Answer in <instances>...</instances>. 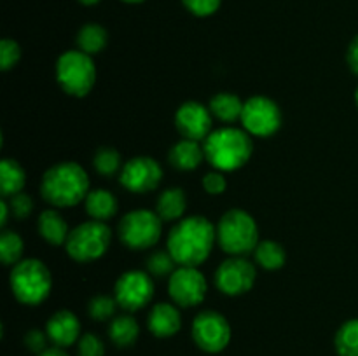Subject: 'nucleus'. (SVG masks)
Here are the masks:
<instances>
[{
	"label": "nucleus",
	"instance_id": "1",
	"mask_svg": "<svg viewBox=\"0 0 358 356\" xmlns=\"http://www.w3.org/2000/svg\"><path fill=\"white\" fill-rule=\"evenodd\" d=\"M217 229L201 215L187 216L175 223L168 236V251L177 265L199 267L212 253Z\"/></svg>",
	"mask_w": 358,
	"mask_h": 356
},
{
	"label": "nucleus",
	"instance_id": "2",
	"mask_svg": "<svg viewBox=\"0 0 358 356\" xmlns=\"http://www.w3.org/2000/svg\"><path fill=\"white\" fill-rule=\"evenodd\" d=\"M41 194L51 206L72 208L90 194V177L79 163H58L42 177Z\"/></svg>",
	"mask_w": 358,
	"mask_h": 356
},
{
	"label": "nucleus",
	"instance_id": "3",
	"mask_svg": "<svg viewBox=\"0 0 358 356\" xmlns=\"http://www.w3.org/2000/svg\"><path fill=\"white\" fill-rule=\"evenodd\" d=\"M205 159L222 173H231L248 163L254 152V143L245 129L220 128L203 142Z\"/></svg>",
	"mask_w": 358,
	"mask_h": 356
},
{
	"label": "nucleus",
	"instance_id": "4",
	"mask_svg": "<svg viewBox=\"0 0 358 356\" xmlns=\"http://www.w3.org/2000/svg\"><path fill=\"white\" fill-rule=\"evenodd\" d=\"M217 243L231 257H245L259 244V227L254 216L245 209L233 208L217 223Z\"/></svg>",
	"mask_w": 358,
	"mask_h": 356
},
{
	"label": "nucleus",
	"instance_id": "5",
	"mask_svg": "<svg viewBox=\"0 0 358 356\" xmlns=\"http://www.w3.org/2000/svg\"><path fill=\"white\" fill-rule=\"evenodd\" d=\"M9 285L17 302L24 306H38L51 293L52 276L48 265L38 258H23L13 265Z\"/></svg>",
	"mask_w": 358,
	"mask_h": 356
},
{
	"label": "nucleus",
	"instance_id": "6",
	"mask_svg": "<svg viewBox=\"0 0 358 356\" xmlns=\"http://www.w3.org/2000/svg\"><path fill=\"white\" fill-rule=\"evenodd\" d=\"M56 80L66 94L84 98L96 82V66L93 58L80 49L65 51L56 61Z\"/></svg>",
	"mask_w": 358,
	"mask_h": 356
},
{
	"label": "nucleus",
	"instance_id": "7",
	"mask_svg": "<svg viewBox=\"0 0 358 356\" xmlns=\"http://www.w3.org/2000/svg\"><path fill=\"white\" fill-rule=\"evenodd\" d=\"M110 241L112 232L107 223L90 220L70 230L65 250L70 258L80 264H87L103 257L110 246Z\"/></svg>",
	"mask_w": 358,
	"mask_h": 356
},
{
	"label": "nucleus",
	"instance_id": "8",
	"mask_svg": "<svg viewBox=\"0 0 358 356\" xmlns=\"http://www.w3.org/2000/svg\"><path fill=\"white\" fill-rule=\"evenodd\" d=\"M163 220L150 209H133L126 213L117 225L119 239L131 250H145L159 241Z\"/></svg>",
	"mask_w": 358,
	"mask_h": 356
},
{
	"label": "nucleus",
	"instance_id": "9",
	"mask_svg": "<svg viewBox=\"0 0 358 356\" xmlns=\"http://www.w3.org/2000/svg\"><path fill=\"white\" fill-rule=\"evenodd\" d=\"M192 341L201 351L215 353L224 351L231 341V325L224 314L217 311H201L192 321Z\"/></svg>",
	"mask_w": 358,
	"mask_h": 356
},
{
	"label": "nucleus",
	"instance_id": "10",
	"mask_svg": "<svg viewBox=\"0 0 358 356\" xmlns=\"http://www.w3.org/2000/svg\"><path fill=\"white\" fill-rule=\"evenodd\" d=\"M241 122L245 131L250 136H266L275 135L282 126V112L280 107L268 96H252L245 101L243 112H241Z\"/></svg>",
	"mask_w": 358,
	"mask_h": 356
},
{
	"label": "nucleus",
	"instance_id": "11",
	"mask_svg": "<svg viewBox=\"0 0 358 356\" xmlns=\"http://www.w3.org/2000/svg\"><path fill=\"white\" fill-rule=\"evenodd\" d=\"M114 297L119 307L129 313L143 309L154 297L152 276L143 271L122 272L115 281Z\"/></svg>",
	"mask_w": 358,
	"mask_h": 356
},
{
	"label": "nucleus",
	"instance_id": "12",
	"mask_svg": "<svg viewBox=\"0 0 358 356\" xmlns=\"http://www.w3.org/2000/svg\"><path fill=\"white\" fill-rule=\"evenodd\" d=\"M255 265L245 257H231L224 260L215 271V286L229 297L243 295L255 285Z\"/></svg>",
	"mask_w": 358,
	"mask_h": 356
},
{
	"label": "nucleus",
	"instance_id": "13",
	"mask_svg": "<svg viewBox=\"0 0 358 356\" xmlns=\"http://www.w3.org/2000/svg\"><path fill=\"white\" fill-rule=\"evenodd\" d=\"M206 278L198 267L180 265L175 269L168 281L171 300L180 307H194L201 304L206 297Z\"/></svg>",
	"mask_w": 358,
	"mask_h": 356
},
{
	"label": "nucleus",
	"instance_id": "14",
	"mask_svg": "<svg viewBox=\"0 0 358 356\" xmlns=\"http://www.w3.org/2000/svg\"><path fill=\"white\" fill-rule=\"evenodd\" d=\"M163 180V168L156 159L147 156H138L122 164L119 173V181L126 191L133 194H147L157 188Z\"/></svg>",
	"mask_w": 358,
	"mask_h": 356
},
{
	"label": "nucleus",
	"instance_id": "15",
	"mask_svg": "<svg viewBox=\"0 0 358 356\" xmlns=\"http://www.w3.org/2000/svg\"><path fill=\"white\" fill-rule=\"evenodd\" d=\"M212 112L199 101H185L175 114V126L184 138L205 142L212 133Z\"/></svg>",
	"mask_w": 358,
	"mask_h": 356
},
{
	"label": "nucleus",
	"instance_id": "16",
	"mask_svg": "<svg viewBox=\"0 0 358 356\" xmlns=\"http://www.w3.org/2000/svg\"><path fill=\"white\" fill-rule=\"evenodd\" d=\"M45 334L56 348H69L80 339V321L69 309L56 311L45 323Z\"/></svg>",
	"mask_w": 358,
	"mask_h": 356
},
{
	"label": "nucleus",
	"instance_id": "17",
	"mask_svg": "<svg viewBox=\"0 0 358 356\" xmlns=\"http://www.w3.org/2000/svg\"><path fill=\"white\" fill-rule=\"evenodd\" d=\"M147 327L152 335L159 339L173 337L182 327V316L173 304L159 302L150 309Z\"/></svg>",
	"mask_w": 358,
	"mask_h": 356
},
{
	"label": "nucleus",
	"instance_id": "18",
	"mask_svg": "<svg viewBox=\"0 0 358 356\" xmlns=\"http://www.w3.org/2000/svg\"><path fill=\"white\" fill-rule=\"evenodd\" d=\"M168 161L175 170L192 171L205 161V149L199 145V142L182 138L170 149Z\"/></svg>",
	"mask_w": 358,
	"mask_h": 356
},
{
	"label": "nucleus",
	"instance_id": "19",
	"mask_svg": "<svg viewBox=\"0 0 358 356\" xmlns=\"http://www.w3.org/2000/svg\"><path fill=\"white\" fill-rule=\"evenodd\" d=\"M37 229L38 234H41L49 244H55V246L65 244L70 234L65 218H63L56 209H44V212L38 215Z\"/></svg>",
	"mask_w": 358,
	"mask_h": 356
},
{
	"label": "nucleus",
	"instance_id": "20",
	"mask_svg": "<svg viewBox=\"0 0 358 356\" xmlns=\"http://www.w3.org/2000/svg\"><path fill=\"white\" fill-rule=\"evenodd\" d=\"M87 215L98 222H107L117 213V198L107 188H94L84 199Z\"/></svg>",
	"mask_w": 358,
	"mask_h": 356
},
{
	"label": "nucleus",
	"instance_id": "21",
	"mask_svg": "<svg viewBox=\"0 0 358 356\" xmlns=\"http://www.w3.org/2000/svg\"><path fill=\"white\" fill-rule=\"evenodd\" d=\"M187 209V195L180 187H170L161 192L157 198L156 213L161 216L163 222H175L182 218Z\"/></svg>",
	"mask_w": 358,
	"mask_h": 356
},
{
	"label": "nucleus",
	"instance_id": "22",
	"mask_svg": "<svg viewBox=\"0 0 358 356\" xmlns=\"http://www.w3.org/2000/svg\"><path fill=\"white\" fill-rule=\"evenodd\" d=\"M24 184H27V173L17 161H0V188H2L3 199H9L23 192Z\"/></svg>",
	"mask_w": 358,
	"mask_h": 356
},
{
	"label": "nucleus",
	"instance_id": "23",
	"mask_svg": "<svg viewBox=\"0 0 358 356\" xmlns=\"http://www.w3.org/2000/svg\"><path fill=\"white\" fill-rule=\"evenodd\" d=\"M140 335V327L136 320L129 314L115 316L108 325V337L117 348H129L136 342Z\"/></svg>",
	"mask_w": 358,
	"mask_h": 356
},
{
	"label": "nucleus",
	"instance_id": "24",
	"mask_svg": "<svg viewBox=\"0 0 358 356\" xmlns=\"http://www.w3.org/2000/svg\"><path fill=\"white\" fill-rule=\"evenodd\" d=\"M245 101H241L236 94L233 93H217L215 96L210 100V112L215 115L219 121L231 122L241 119V112H243Z\"/></svg>",
	"mask_w": 358,
	"mask_h": 356
},
{
	"label": "nucleus",
	"instance_id": "25",
	"mask_svg": "<svg viewBox=\"0 0 358 356\" xmlns=\"http://www.w3.org/2000/svg\"><path fill=\"white\" fill-rule=\"evenodd\" d=\"M108 34L101 24L86 23L77 31V47L86 54L93 56L107 47Z\"/></svg>",
	"mask_w": 358,
	"mask_h": 356
},
{
	"label": "nucleus",
	"instance_id": "26",
	"mask_svg": "<svg viewBox=\"0 0 358 356\" xmlns=\"http://www.w3.org/2000/svg\"><path fill=\"white\" fill-rule=\"evenodd\" d=\"M254 255L255 262H257L262 269H266V271H278V269H282L287 262L285 248L271 239L259 241L257 248L254 250Z\"/></svg>",
	"mask_w": 358,
	"mask_h": 356
},
{
	"label": "nucleus",
	"instance_id": "27",
	"mask_svg": "<svg viewBox=\"0 0 358 356\" xmlns=\"http://www.w3.org/2000/svg\"><path fill=\"white\" fill-rule=\"evenodd\" d=\"M334 346L339 356H358V318L345 321L339 327Z\"/></svg>",
	"mask_w": 358,
	"mask_h": 356
},
{
	"label": "nucleus",
	"instance_id": "28",
	"mask_svg": "<svg viewBox=\"0 0 358 356\" xmlns=\"http://www.w3.org/2000/svg\"><path fill=\"white\" fill-rule=\"evenodd\" d=\"M24 244L23 239L14 230H2L0 234V258L3 265H16L17 262L23 260Z\"/></svg>",
	"mask_w": 358,
	"mask_h": 356
},
{
	"label": "nucleus",
	"instance_id": "29",
	"mask_svg": "<svg viewBox=\"0 0 358 356\" xmlns=\"http://www.w3.org/2000/svg\"><path fill=\"white\" fill-rule=\"evenodd\" d=\"M93 166L96 173L103 175V177H110V175L122 170L121 154L112 149V147H103V149L96 150V154H94Z\"/></svg>",
	"mask_w": 358,
	"mask_h": 356
},
{
	"label": "nucleus",
	"instance_id": "30",
	"mask_svg": "<svg viewBox=\"0 0 358 356\" xmlns=\"http://www.w3.org/2000/svg\"><path fill=\"white\" fill-rule=\"evenodd\" d=\"M117 300L115 297L108 295H96L90 300L87 306V313L94 321H107L115 314V307H117Z\"/></svg>",
	"mask_w": 358,
	"mask_h": 356
},
{
	"label": "nucleus",
	"instance_id": "31",
	"mask_svg": "<svg viewBox=\"0 0 358 356\" xmlns=\"http://www.w3.org/2000/svg\"><path fill=\"white\" fill-rule=\"evenodd\" d=\"M173 257L170 251H156L147 258V272L154 278H164V276H171L175 271Z\"/></svg>",
	"mask_w": 358,
	"mask_h": 356
},
{
	"label": "nucleus",
	"instance_id": "32",
	"mask_svg": "<svg viewBox=\"0 0 358 356\" xmlns=\"http://www.w3.org/2000/svg\"><path fill=\"white\" fill-rule=\"evenodd\" d=\"M21 58V47L13 38H2L0 42V68L3 72L14 68Z\"/></svg>",
	"mask_w": 358,
	"mask_h": 356
},
{
	"label": "nucleus",
	"instance_id": "33",
	"mask_svg": "<svg viewBox=\"0 0 358 356\" xmlns=\"http://www.w3.org/2000/svg\"><path fill=\"white\" fill-rule=\"evenodd\" d=\"M79 356H105V344L98 335L83 334L77 341Z\"/></svg>",
	"mask_w": 358,
	"mask_h": 356
},
{
	"label": "nucleus",
	"instance_id": "34",
	"mask_svg": "<svg viewBox=\"0 0 358 356\" xmlns=\"http://www.w3.org/2000/svg\"><path fill=\"white\" fill-rule=\"evenodd\" d=\"M185 9L198 17H208L219 10L222 0H182Z\"/></svg>",
	"mask_w": 358,
	"mask_h": 356
},
{
	"label": "nucleus",
	"instance_id": "35",
	"mask_svg": "<svg viewBox=\"0 0 358 356\" xmlns=\"http://www.w3.org/2000/svg\"><path fill=\"white\" fill-rule=\"evenodd\" d=\"M7 202H9L10 213H13V216H16L17 220L27 218V216L34 212V199H31L28 194H24V192H20V194L13 195V198H9V201Z\"/></svg>",
	"mask_w": 358,
	"mask_h": 356
},
{
	"label": "nucleus",
	"instance_id": "36",
	"mask_svg": "<svg viewBox=\"0 0 358 356\" xmlns=\"http://www.w3.org/2000/svg\"><path fill=\"white\" fill-rule=\"evenodd\" d=\"M203 188H205L208 194L212 195H220L222 192H226L227 188V180L224 177L222 171H210L203 177Z\"/></svg>",
	"mask_w": 358,
	"mask_h": 356
},
{
	"label": "nucleus",
	"instance_id": "37",
	"mask_svg": "<svg viewBox=\"0 0 358 356\" xmlns=\"http://www.w3.org/2000/svg\"><path fill=\"white\" fill-rule=\"evenodd\" d=\"M49 337L45 332H41V330H30L27 335H24V346H27L30 351L37 353V355H41L42 351H45V344H48Z\"/></svg>",
	"mask_w": 358,
	"mask_h": 356
},
{
	"label": "nucleus",
	"instance_id": "38",
	"mask_svg": "<svg viewBox=\"0 0 358 356\" xmlns=\"http://www.w3.org/2000/svg\"><path fill=\"white\" fill-rule=\"evenodd\" d=\"M346 59H348V66L355 75H358V35L350 42L348 52H346Z\"/></svg>",
	"mask_w": 358,
	"mask_h": 356
},
{
	"label": "nucleus",
	"instance_id": "39",
	"mask_svg": "<svg viewBox=\"0 0 358 356\" xmlns=\"http://www.w3.org/2000/svg\"><path fill=\"white\" fill-rule=\"evenodd\" d=\"M0 212H2V215H0V227L6 229L7 222H9V212H10L9 202H7L6 199H2V202H0Z\"/></svg>",
	"mask_w": 358,
	"mask_h": 356
},
{
	"label": "nucleus",
	"instance_id": "40",
	"mask_svg": "<svg viewBox=\"0 0 358 356\" xmlns=\"http://www.w3.org/2000/svg\"><path fill=\"white\" fill-rule=\"evenodd\" d=\"M37 356H69V355H66L63 348H56V346H52V348H48L45 351H42L41 355Z\"/></svg>",
	"mask_w": 358,
	"mask_h": 356
},
{
	"label": "nucleus",
	"instance_id": "41",
	"mask_svg": "<svg viewBox=\"0 0 358 356\" xmlns=\"http://www.w3.org/2000/svg\"><path fill=\"white\" fill-rule=\"evenodd\" d=\"M83 6H96L98 2H101V0H79Z\"/></svg>",
	"mask_w": 358,
	"mask_h": 356
},
{
	"label": "nucleus",
	"instance_id": "42",
	"mask_svg": "<svg viewBox=\"0 0 358 356\" xmlns=\"http://www.w3.org/2000/svg\"><path fill=\"white\" fill-rule=\"evenodd\" d=\"M121 2H126V3H142V2H145V0H121Z\"/></svg>",
	"mask_w": 358,
	"mask_h": 356
},
{
	"label": "nucleus",
	"instance_id": "43",
	"mask_svg": "<svg viewBox=\"0 0 358 356\" xmlns=\"http://www.w3.org/2000/svg\"><path fill=\"white\" fill-rule=\"evenodd\" d=\"M355 103H357V108H358V87H357V91H355Z\"/></svg>",
	"mask_w": 358,
	"mask_h": 356
}]
</instances>
